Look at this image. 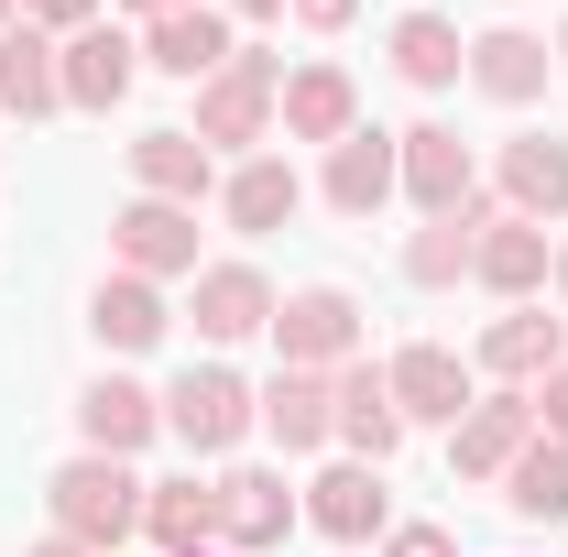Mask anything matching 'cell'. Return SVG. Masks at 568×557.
Returning <instances> with one entry per match:
<instances>
[{"label": "cell", "instance_id": "1", "mask_svg": "<svg viewBox=\"0 0 568 557\" xmlns=\"http://www.w3.org/2000/svg\"><path fill=\"white\" fill-rule=\"evenodd\" d=\"M44 492H55V536H77L88 557H110V547L142 525V492H153V482H132L121 459H99V448H88V459H67Z\"/></svg>", "mask_w": 568, "mask_h": 557}, {"label": "cell", "instance_id": "2", "mask_svg": "<svg viewBox=\"0 0 568 557\" xmlns=\"http://www.w3.org/2000/svg\"><path fill=\"white\" fill-rule=\"evenodd\" d=\"M274 350H284V372H351L361 361V306L339 284H306V295L274 306Z\"/></svg>", "mask_w": 568, "mask_h": 557}, {"label": "cell", "instance_id": "3", "mask_svg": "<svg viewBox=\"0 0 568 557\" xmlns=\"http://www.w3.org/2000/svg\"><path fill=\"white\" fill-rule=\"evenodd\" d=\"M110 241H121V274H142V284H164V274H197V209L132 198V209L110 219Z\"/></svg>", "mask_w": 568, "mask_h": 557}, {"label": "cell", "instance_id": "4", "mask_svg": "<svg viewBox=\"0 0 568 557\" xmlns=\"http://www.w3.org/2000/svg\"><path fill=\"white\" fill-rule=\"evenodd\" d=\"M263 416L252 394H241V372H186L175 394H164V426L197 448V459H219V448H241V426Z\"/></svg>", "mask_w": 568, "mask_h": 557}, {"label": "cell", "instance_id": "5", "mask_svg": "<svg viewBox=\"0 0 568 557\" xmlns=\"http://www.w3.org/2000/svg\"><path fill=\"white\" fill-rule=\"evenodd\" d=\"M55 77H67V110H121L132 77H142V44H132V33H110V22H88V33L55 44Z\"/></svg>", "mask_w": 568, "mask_h": 557}, {"label": "cell", "instance_id": "6", "mask_svg": "<svg viewBox=\"0 0 568 557\" xmlns=\"http://www.w3.org/2000/svg\"><path fill=\"white\" fill-rule=\"evenodd\" d=\"M274 55H230V67L197 88V142H263V121H274Z\"/></svg>", "mask_w": 568, "mask_h": 557}, {"label": "cell", "instance_id": "7", "mask_svg": "<svg viewBox=\"0 0 568 557\" xmlns=\"http://www.w3.org/2000/svg\"><path fill=\"white\" fill-rule=\"evenodd\" d=\"M394 153H405V198H416L426 219H459L470 198H481V186H470V142L448 132V121H416Z\"/></svg>", "mask_w": 568, "mask_h": 557}, {"label": "cell", "instance_id": "8", "mask_svg": "<svg viewBox=\"0 0 568 557\" xmlns=\"http://www.w3.org/2000/svg\"><path fill=\"white\" fill-rule=\"evenodd\" d=\"M241 44H230V11H209V0H186V11H164L153 33H142V67H164V77H197L209 88L219 67H230Z\"/></svg>", "mask_w": 568, "mask_h": 557}, {"label": "cell", "instance_id": "9", "mask_svg": "<svg viewBox=\"0 0 568 557\" xmlns=\"http://www.w3.org/2000/svg\"><path fill=\"white\" fill-rule=\"evenodd\" d=\"M383 383H394V416L416 426V416H470V372H459V350H437V340H416V350H394V372H383Z\"/></svg>", "mask_w": 568, "mask_h": 557}, {"label": "cell", "instance_id": "10", "mask_svg": "<svg viewBox=\"0 0 568 557\" xmlns=\"http://www.w3.org/2000/svg\"><path fill=\"white\" fill-rule=\"evenodd\" d=\"M394 186H405V153H394L383 132L328 142V209H339V219H372L383 198H394Z\"/></svg>", "mask_w": 568, "mask_h": 557}, {"label": "cell", "instance_id": "11", "mask_svg": "<svg viewBox=\"0 0 568 557\" xmlns=\"http://www.w3.org/2000/svg\"><path fill=\"white\" fill-rule=\"evenodd\" d=\"M525 448H536V405H525V394H493V405L459 416V470H470V482H503Z\"/></svg>", "mask_w": 568, "mask_h": 557}, {"label": "cell", "instance_id": "12", "mask_svg": "<svg viewBox=\"0 0 568 557\" xmlns=\"http://www.w3.org/2000/svg\"><path fill=\"white\" fill-rule=\"evenodd\" d=\"M0 110H11V121H44V110H67L55 33H33V22H11V33H0Z\"/></svg>", "mask_w": 568, "mask_h": 557}, {"label": "cell", "instance_id": "13", "mask_svg": "<svg viewBox=\"0 0 568 557\" xmlns=\"http://www.w3.org/2000/svg\"><path fill=\"white\" fill-rule=\"evenodd\" d=\"M470 274L493 284V295H536V284H547V230L514 219V209H493L481 241H470Z\"/></svg>", "mask_w": 568, "mask_h": 557}, {"label": "cell", "instance_id": "14", "mask_svg": "<svg viewBox=\"0 0 568 557\" xmlns=\"http://www.w3.org/2000/svg\"><path fill=\"white\" fill-rule=\"evenodd\" d=\"M252 328H274V284L252 263H209L197 274V340H252Z\"/></svg>", "mask_w": 568, "mask_h": 557}, {"label": "cell", "instance_id": "15", "mask_svg": "<svg viewBox=\"0 0 568 557\" xmlns=\"http://www.w3.org/2000/svg\"><path fill=\"white\" fill-rule=\"evenodd\" d=\"M284 132H295V142H351L361 132L351 77H339V67H295V77H284Z\"/></svg>", "mask_w": 568, "mask_h": 557}, {"label": "cell", "instance_id": "16", "mask_svg": "<svg viewBox=\"0 0 568 557\" xmlns=\"http://www.w3.org/2000/svg\"><path fill=\"white\" fill-rule=\"evenodd\" d=\"M263 426H274L284 448H317V437H339V372H274Z\"/></svg>", "mask_w": 568, "mask_h": 557}, {"label": "cell", "instance_id": "17", "mask_svg": "<svg viewBox=\"0 0 568 557\" xmlns=\"http://www.w3.org/2000/svg\"><path fill=\"white\" fill-rule=\"evenodd\" d=\"M77 426H88V448H99V459H132L142 437L164 426V405H153L142 383H88V394H77Z\"/></svg>", "mask_w": 568, "mask_h": 557}, {"label": "cell", "instance_id": "18", "mask_svg": "<svg viewBox=\"0 0 568 557\" xmlns=\"http://www.w3.org/2000/svg\"><path fill=\"white\" fill-rule=\"evenodd\" d=\"M132 175H142V198L197 209V198H209V142H197V132H142L132 142Z\"/></svg>", "mask_w": 568, "mask_h": 557}, {"label": "cell", "instance_id": "19", "mask_svg": "<svg viewBox=\"0 0 568 557\" xmlns=\"http://www.w3.org/2000/svg\"><path fill=\"white\" fill-rule=\"evenodd\" d=\"M284 525H295V492H284L274 470H230V482H219V536H230V547H274Z\"/></svg>", "mask_w": 568, "mask_h": 557}, {"label": "cell", "instance_id": "20", "mask_svg": "<svg viewBox=\"0 0 568 557\" xmlns=\"http://www.w3.org/2000/svg\"><path fill=\"white\" fill-rule=\"evenodd\" d=\"M503 198H514V219H558L568 209V142H547V132L503 142Z\"/></svg>", "mask_w": 568, "mask_h": 557}, {"label": "cell", "instance_id": "21", "mask_svg": "<svg viewBox=\"0 0 568 557\" xmlns=\"http://www.w3.org/2000/svg\"><path fill=\"white\" fill-rule=\"evenodd\" d=\"M547 44L536 33H470V77H481V99H503V110H525L536 88H547Z\"/></svg>", "mask_w": 568, "mask_h": 557}, {"label": "cell", "instance_id": "22", "mask_svg": "<svg viewBox=\"0 0 568 557\" xmlns=\"http://www.w3.org/2000/svg\"><path fill=\"white\" fill-rule=\"evenodd\" d=\"M142 536L164 557H186V547H219V482L197 492V482H153L142 492Z\"/></svg>", "mask_w": 568, "mask_h": 557}, {"label": "cell", "instance_id": "23", "mask_svg": "<svg viewBox=\"0 0 568 557\" xmlns=\"http://www.w3.org/2000/svg\"><path fill=\"white\" fill-rule=\"evenodd\" d=\"M339 437H351L372 470H383V459H394V437H405V416H394V383H383L372 361H351V372H339Z\"/></svg>", "mask_w": 568, "mask_h": 557}, {"label": "cell", "instance_id": "24", "mask_svg": "<svg viewBox=\"0 0 568 557\" xmlns=\"http://www.w3.org/2000/svg\"><path fill=\"white\" fill-rule=\"evenodd\" d=\"M306 525L339 536V547H361V536L383 525V482H372V459H351V470H328V482L306 492Z\"/></svg>", "mask_w": 568, "mask_h": 557}, {"label": "cell", "instance_id": "25", "mask_svg": "<svg viewBox=\"0 0 568 557\" xmlns=\"http://www.w3.org/2000/svg\"><path fill=\"white\" fill-rule=\"evenodd\" d=\"M88 328H99L110 350H153L164 340V295H153L142 274H110L99 295H88Z\"/></svg>", "mask_w": 568, "mask_h": 557}, {"label": "cell", "instance_id": "26", "mask_svg": "<svg viewBox=\"0 0 568 557\" xmlns=\"http://www.w3.org/2000/svg\"><path fill=\"white\" fill-rule=\"evenodd\" d=\"M481 219H493L481 198H470L459 219H426L416 241H405V274H416V284H459V274H470V241H481Z\"/></svg>", "mask_w": 568, "mask_h": 557}, {"label": "cell", "instance_id": "27", "mask_svg": "<svg viewBox=\"0 0 568 557\" xmlns=\"http://www.w3.org/2000/svg\"><path fill=\"white\" fill-rule=\"evenodd\" d=\"M503 503H514L525 525H558V514H568V448H558V437H536V448L503 470Z\"/></svg>", "mask_w": 568, "mask_h": 557}, {"label": "cell", "instance_id": "28", "mask_svg": "<svg viewBox=\"0 0 568 557\" xmlns=\"http://www.w3.org/2000/svg\"><path fill=\"white\" fill-rule=\"evenodd\" d=\"M459 67H470L459 22H437V11H416V22H394V77H416V88H448Z\"/></svg>", "mask_w": 568, "mask_h": 557}, {"label": "cell", "instance_id": "29", "mask_svg": "<svg viewBox=\"0 0 568 557\" xmlns=\"http://www.w3.org/2000/svg\"><path fill=\"white\" fill-rule=\"evenodd\" d=\"M481 372H503V383H536V372H558V317H503L493 340H481Z\"/></svg>", "mask_w": 568, "mask_h": 557}, {"label": "cell", "instance_id": "30", "mask_svg": "<svg viewBox=\"0 0 568 557\" xmlns=\"http://www.w3.org/2000/svg\"><path fill=\"white\" fill-rule=\"evenodd\" d=\"M295 198H306V186H295V164H274V153H252V164L230 175V219H241V230H284Z\"/></svg>", "mask_w": 568, "mask_h": 557}, {"label": "cell", "instance_id": "31", "mask_svg": "<svg viewBox=\"0 0 568 557\" xmlns=\"http://www.w3.org/2000/svg\"><path fill=\"white\" fill-rule=\"evenodd\" d=\"M88 11H99V0H22L33 33H88Z\"/></svg>", "mask_w": 568, "mask_h": 557}, {"label": "cell", "instance_id": "32", "mask_svg": "<svg viewBox=\"0 0 568 557\" xmlns=\"http://www.w3.org/2000/svg\"><path fill=\"white\" fill-rule=\"evenodd\" d=\"M536 437H558V448H568V361L547 372V394H536Z\"/></svg>", "mask_w": 568, "mask_h": 557}, {"label": "cell", "instance_id": "33", "mask_svg": "<svg viewBox=\"0 0 568 557\" xmlns=\"http://www.w3.org/2000/svg\"><path fill=\"white\" fill-rule=\"evenodd\" d=\"M383 557H459V547H448L437 525H405V536H394V547H383Z\"/></svg>", "mask_w": 568, "mask_h": 557}, {"label": "cell", "instance_id": "34", "mask_svg": "<svg viewBox=\"0 0 568 557\" xmlns=\"http://www.w3.org/2000/svg\"><path fill=\"white\" fill-rule=\"evenodd\" d=\"M351 11H361V0H295V22H317V33H339Z\"/></svg>", "mask_w": 568, "mask_h": 557}, {"label": "cell", "instance_id": "35", "mask_svg": "<svg viewBox=\"0 0 568 557\" xmlns=\"http://www.w3.org/2000/svg\"><path fill=\"white\" fill-rule=\"evenodd\" d=\"M33 557H88V547H77V536H44V547H33Z\"/></svg>", "mask_w": 568, "mask_h": 557}, {"label": "cell", "instance_id": "36", "mask_svg": "<svg viewBox=\"0 0 568 557\" xmlns=\"http://www.w3.org/2000/svg\"><path fill=\"white\" fill-rule=\"evenodd\" d=\"M132 11H153V22H164V11H186V0H132Z\"/></svg>", "mask_w": 568, "mask_h": 557}, {"label": "cell", "instance_id": "37", "mask_svg": "<svg viewBox=\"0 0 568 557\" xmlns=\"http://www.w3.org/2000/svg\"><path fill=\"white\" fill-rule=\"evenodd\" d=\"M11 22H22V0H0V33H11Z\"/></svg>", "mask_w": 568, "mask_h": 557}, {"label": "cell", "instance_id": "38", "mask_svg": "<svg viewBox=\"0 0 568 557\" xmlns=\"http://www.w3.org/2000/svg\"><path fill=\"white\" fill-rule=\"evenodd\" d=\"M230 11H284V0H230Z\"/></svg>", "mask_w": 568, "mask_h": 557}, {"label": "cell", "instance_id": "39", "mask_svg": "<svg viewBox=\"0 0 568 557\" xmlns=\"http://www.w3.org/2000/svg\"><path fill=\"white\" fill-rule=\"evenodd\" d=\"M558 295H568V252H558Z\"/></svg>", "mask_w": 568, "mask_h": 557}, {"label": "cell", "instance_id": "40", "mask_svg": "<svg viewBox=\"0 0 568 557\" xmlns=\"http://www.w3.org/2000/svg\"><path fill=\"white\" fill-rule=\"evenodd\" d=\"M186 557H219V547H186Z\"/></svg>", "mask_w": 568, "mask_h": 557}, {"label": "cell", "instance_id": "41", "mask_svg": "<svg viewBox=\"0 0 568 557\" xmlns=\"http://www.w3.org/2000/svg\"><path fill=\"white\" fill-rule=\"evenodd\" d=\"M558 55H568V33H558Z\"/></svg>", "mask_w": 568, "mask_h": 557}]
</instances>
